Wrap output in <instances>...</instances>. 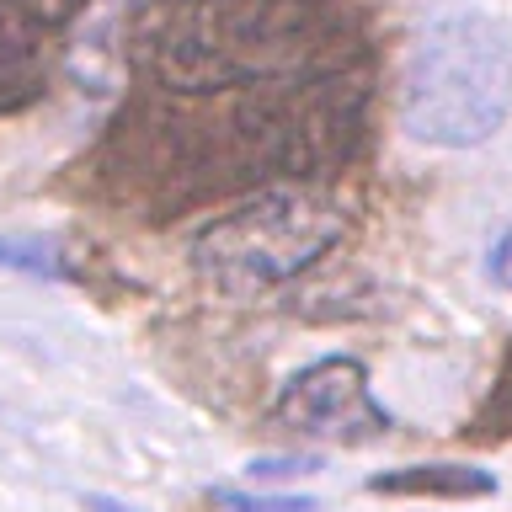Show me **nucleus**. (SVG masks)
Here are the masks:
<instances>
[{
	"mask_svg": "<svg viewBox=\"0 0 512 512\" xmlns=\"http://www.w3.org/2000/svg\"><path fill=\"white\" fill-rule=\"evenodd\" d=\"M363 134V59L230 91H155L112 123L102 176L123 187V198L187 208L342 171Z\"/></svg>",
	"mask_w": 512,
	"mask_h": 512,
	"instance_id": "nucleus-1",
	"label": "nucleus"
},
{
	"mask_svg": "<svg viewBox=\"0 0 512 512\" xmlns=\"http://www.w3.org/2000/svg\"><path fill=\"white\" fill-rule=\"evenodd\" d=\"M128 59L155 91H230L358 64L347 0H144Z\"/></svg>",
	"mask_w": 512,
	"mask_h": 512,
	"instance_id": "nucleus-2",
	"label": "nucleus"
},
{
	"mask_svg": "<svg viewBox=\"0 0 512 512\" xmlns=\"http://www.w3.org/2000/svg\"><path fill=\"white\" fill-rule=\"evenodd\" d=\"M512 118V43L486 11H443L411 38L395 123L427 150H480Z\"/></svg>",
	"mask_w": 512,
	"mask_h": 512,
	"instance_id": "nucleus-3",
	"label": "nucleus"
},
{
	"mask_svg": "<svg viewBox=\"0 0 512 512\" xmlns=\"http://www.w3.org/2000/svg\"><path fill=\"white\" fill-rule=\"evenodd\" d=\"M347 208L315 182H272L246 192L192 235V267L224 299H262L320 267L342 246Z\"/></svg>",
	"mask_w": 512,
	"mask_h": 512,
	"instance_id": "nucleus-4",
	"label": "nucleus"
},
{
	"mask_svg": "<svg viewBox=\"0 0 512 512\" xmlns=\"http://www.w3.org/2000/svg\"><path fill=\"white\" fill-rule=\"evenodd\" d=\"M272 427H283L299 443L326 448H368L395 432V416L368 384V368L352 352L304 363L272 400Z\"/></svg>",
	"mask_w": 512,
	"mask_h": 512,
	"instance_id": "nucleus-5",
	"label": "nucleus"
},
{
	"mask_svg": "<svg viewBox=\"0 0 512 512\" xmlns=\"http://www.w3.org/2000/svg\"><path fill=\"white\" fill-rule=\"evenodd\" d=\"M59 27L32 0H0V112L27 107L48 80Z\"/></svg>",
	"mask_w": 512,
	"mask_h": 512,
	"instance_id": "nucleus-6",
	"label": "nucleus"
},
{
	"mask_svg": "<svg viewBox=\"0 0 512 512\" xmlns=\"http://www.w3.org/2000/svg\"><path fill=\"white\" fill-rule=\"evenodd\" d=\"M368 491L379 496H448V502H470V496H491L496 475L480 464H406V470L368 475Z\"/></svg>",
	"mask_w": 512,
	"mask_h": 512,
	"instance_id": "nucleus-7",
	"label": "nucleus"
},
{
	"mask_svg": "<svg viewBox=\"0 0 512 512\" xmlns=\"http://www.w3.org/2000/svg\"><path fill=\"white\" fill-rule=\"evenodd\" d=\"M219 512H320L315 496H272V491H208Z\"/></svg>",
	"mask_w": 512,
	"mask_h": 512,
	"instance_id": "nucleus-8",
	"label": "nucleus"
},
{
	"mask_svg": "<svg viewBox=\"0 0 512 512\" xmlns=\"http://www.w3.org/2000/svg\"><path fill=\"white\" fill-rule=\"evenodd\" d=\"M480 432H491V438H512V352H507L502 374H496V390L486 400V411H480Z\"/></svg>",
	"mask_w": 512,
	"mask_h": 512,
	"instance_id": "nucleus-9",
	"label": "nucleus"
},
{
	"mask_svg": "<svg viewBox=\"0 0 512 512\" xmlns=\"http://www.w3.org/2000/svg\"><path fill=\"white\" fill-rule=\"evenodd\" d=\"M0 267H27L43 272V278H59L54 246H43V240H0Z\"/></svg>",
	"mask_w": 512,
	"mask_h": 512,
	"instance_id": "nucleus-10",
	"label": "nucleus"
},
{
	"mask_svg": "<svg viewBox=\"0 0 512 512\" xmlns=\"http://www.w3.org/2000/svg\"><path fill=\"white\" fill-rule=\"evenodd\" d=\"M486 278L496 283V288H507L512 294V219L496 230V240H491V251H486Z\"/></svg>",
	"mask_w": 512,
	"mask_h": 512,
	"instance_id": "nucleus-11",
	"label": "nucleus"
},
{
	"mask_svg": "<svg viewBox=\"0 0 512 512\" xmlns=\"http://www.w3.org/2000/svg\"><path fill=\"white\" fill-rule=\"evenodd\" d=\"M320 459L315 454H299V459H251L246 475L251 480H283V475H315Z\"/></svg>",
	"mask_w": 512,
	"mask_h": 512,
	"instance_id": "nucleus-12",
	"label": "nucleus"
},
{
	"mask_svg": "<svg viewBox=\"0 0 512 512\" xmlns=\"http://www.w3.org/2000/svg\"><path fill=\"white\" fill-rule=\"evenodd\" d=\"M32 6H38V11L48 16V22H54V27L64 32V27H70V22H75V16H80V11H86V6H91V0H32Z\"/></svg>",
	"mask_w": 512,
	"mask_h": 512,
	"instance_id": "nucleus-13",
	"label": "nucleus"
},
{
	"mask_svg": "<svg viewBox=\"0 0 512 512\" xmlns=\"http://www.w3.org/2000/svg\"><path fill=\"white\" fill-rule=\"evenodd\" d=\"M80 507H86V512H139V507L118 502V496H102V491H86V496H80Z\"/></svg>",
	"mask_w": 512,
	"mask_h": 512,
	"instance_id": "nucleus-14",
	"label": "nucleus"
}]
</instances>
